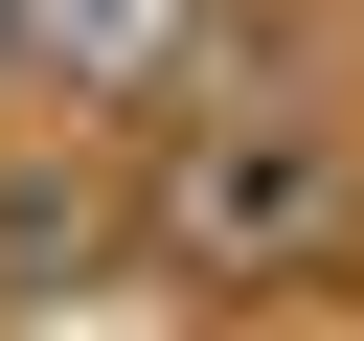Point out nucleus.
<instances>
[{"label": "nucleus", "instance_id": "obj_1", "mask_svg": "<svg viewBox=\"0 0 364 341\" xmlns=\"http://www.w3.org/2000/svg\"><path fill=\"white\" fill-rule=\"evenodd\" d=\"M341 227H364V159L296 136V114H228V136L159 182V250H182V273H318Z\"/></svg>", "mask_w": 364, "mask_h": 341}, {"label": "nucleus", "instance_id": "obj_2", "mask_svg": "<svg viewBox=\"0 0 364 341\" xmlns=\"http://www.w3.org/2000/svg\"><path fill=\"white\" fill-rule=\"evenodd\" d=\"M23 68H68V91H159V68H182V0H23Z\"/></svg>", "mask_w": 364, "mask_h": 341}]
</instances>
